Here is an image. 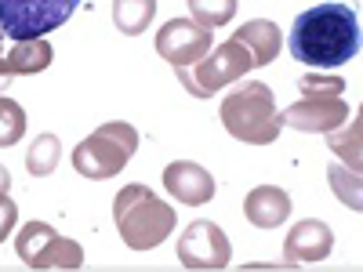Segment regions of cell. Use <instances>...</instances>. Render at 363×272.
Returning <instances> with one entry per match:
<instances>
[{
  "label": "cell",
  "instance_id": "1",
  "mask_svg": "<svg viewBox=\"0 0 363 272\" xmlns=\"http://www.w3.org/2000/svg\"><path fill=\"white\" fill-rule=\"evenodd\" d=\"M291 55L306 66L335 69L359 55V18L349 4H316L291 26Z\"/></svg>",
  "mask_w": 363,
  "mask_h": 272
},
{
  "label": "cell",
  "instance_id": "2",
  "mask_svg": "<svg viewBox=\"0 0 363 272\" xmlns=\"http://www.w3.org/2000/svg\"><path fill=\"white\" fill-rule=\"evenodd\" d=\"M113 222L131 251H153L174 232V207L164 203L153 189L131 181L113 200Z\"/></svg>",
  "mask_w": 363,
  "mask_h": 272
},
{
  "label": "cell",
  "instance_id": "3",
  "mask_svg": "<svg viewBox=\"0 0 363 272\" xmlns=\"http://www.w3.org/2000/svg\"><path fill=\"white\" fill-rule=\"evenodd\" d=\"M222 128L236 138V142H247V145H269L277 142L280 135V113H277V98H272V87L247 80L233 87V95H225L222 102Z\"/></svg>",
  "mask_w": 363,
  "mask_h": 272
},
{
  "label": "cell",
  "instance_id": "4",
  "mask_svg": "<svg viewBox=\"0 0 363 272\" xmlns=\"http://www.w3.org/2000/svg\"><path fill=\"white\" fill-rule=\"evenodd\" d=\"M135 149H138V131L131 124H124V120H113V124H102L99 131H91L73 149V167H77V174H84L91 181H106L128 167Z\"/></svg>",
  "mask_w": 363,
  "mask_h": 272
},
{
  "label": "cell",
  "instance_id": "5",
  "mask_svg": "<svg viewBox=\"0 0 363 272\" xmlns=\"http://www.w3.org/2000/svg\"><path fill=\"white\" fill-rule=\"evenodd\" d=\"M247 69H255V58H251V51L244 44L233 37L222 47L207 51L200 62H196V69L193 66H182L178 76H182V87H189V95L207 98V95H215L218 87H229L233 80H240Z\"/></svg>",
  "mask_w": 363,
  "mask_h": 272
},
{
  "label": "cell",
  "instance_id": "6",
  "mask_svg": "<svg viewBox=\"0 0 363 272\" xmlns=\"http://www.w3.org/2000/svg\"><path fill=\"white\" fill-rule=\"evenodd\" d=\"M77 8L80 0H0V29L15 44L37 40L51 29L66 26Z\"/></svg>",
  "mask_w": 363,
  "mask_h": 272
},
{
  "label": "cell",
  "instance_id": "7",
  "mask_svg": "<svg viewBox=\"0 0 363 272\" xmlns=\"http://www.w3.org/2000/svg\"><path fill=\"white\" fill-rule=\"evenodd\" d=\"M15 254L26 268H80L84 247L77 239L58 236L48 222H26L15 236Z\"/></svg>",
  "mask_w": 363,
  "mask_h": 272
},
{
  "label": "cell",
  "instance_id": "8",
  "mask_svg": "<svg viewBox=\"0 0 363 272\" xmlns=\"http://www.w3.org/2000/svg\"><path fill=\"white\" fill-rule=\"evenodd\" d=\"M178 261L196 272H215L233 261V244L215 222H193L178 236Z\"/></svg>",
  "mask_w": 363,
  "mask_h": 272
},
{
  "label": "cell",
  "instance_id": "9",
  "mask_svg": "<svg viewBox=\"0 0 363 272\" xmlns=\"http://www.w3.org/2000/svg\"><path fill=\"white\" fill-rule=\"evenodd\" d=\"M211 44H215V33H211L207 26L193 22V18H171L157 33V55L164 58V62H171L174 69L196 66L211 51Z\"/></svg>",
  "mask_w": 363,
  "mask_h": 272
},
{
  "label": "cell",
  "instance_id": "10",
  "mask_svg": "<svg viewBox=\"0 0 363 272\" xmlns=\"http://www.w3.org/2000/svg\"><path fill=\"white\" fill-rule=\"evenodd\" d=\"M345 120H349V106L342 95L338 98H298L294 106H287L280 113V124H291L309 135H330Z\"/></svg>",
  "mask_w": 363,
  "mask_h": 272
},
{
  "label": "cell",
  "instance_id": "11",
  "mask_svg": "<svg viewBox=\"0 0 363 272\" xmlns=\"http://www.w3.org/2000/svg\"><path fill=\"white\" fill-rule=\"evenodd\" d=\"M164 186L178 203L200 207V203H211V196H215V174L193 160H174L164 167Z\"/></svg>",
  "mask_w": 363,
  "mask_h": 272
},
{
  "label": "cell",
  "instance_id": "12",
  "mask_svg": "<svg viewBox=\"0 0 363 272\" xmlns=\"http://www.w3.org/2000/svg\"><path fill=\"white\" fill-rule=\"evenodd\" d=\"M330 251H335V232H330L323 222L316 218H306L298 222L287 239H284V258L291 265H313V261H323Z\"/></svg>",
  "mask_w": 363,
  "mask_h": 272
},
{
  "label": "cell",
  "instance_id": "13",
  "mask_svg": "<svg viewBox=\"0 0 363 272\" xmlns=\"http://www.w3.org/2000/svg\"><path fill=\"white\" fill-rule=\"evenodd\" d=\"M291 196L280 189V186H258L247 193L244 200V215L251 225L258 229H280L287 218H291Z\"/></svg>",
  "mask_w": 363,
  "mask_h": 272
},
{
  "label": "cell",
  "instance_id": "14",
  "mask_svg": "<svg viewBox=\"0 0 363 272\" xmlns=\"http://www.w3.org/2000/svg\"><path fill=\"white\" fill-rule=\"evenodd\" d=\"M233 37L251 51L255 66H269L272 58L280 55V47H284V37H280L277 22H269V18H255V22H247V26H240Z\"/></svg>",
  "mask_w": 363,
  "mask_h": 272
},
{
  "label": "cell",
  "instance_id": "15",
  "mask_svg": "<svg viewBox=\"0 0 363 272\" xmlns=\"http://www.w3.org/2000/svg\"><path fill=\"white\" fill-rule=\"evenodd\" d=\"M51 58H55L51 44H48L44 37H37V40H18V44L11 47V55H8V66H11L15 76H18V73L33 76V73H44V69L51 66Z\"/></svg>",
  "mask_w": 363,
  "mask_h": 272
},
{
  "label": "cell",
  "instance_id": "16",
  "mask_svg": "<svg viewBox=\"0 0 363 272\" xmlns=\"http://www.w3.org/2000/svg\"><path fill=\"white\" fill-rule=\"evenodd\" d=\"M153 15H157V0H113V22L128 37L145 33Z\"/></svg>",
  "mask_w": 363,
  "mask_h": 272
},
{
  "label": "cell",
  "instance_id": "17",
  "mask_svg": "<svg viewBox=\"0 0 363 272\" xmlns=\"http://www.w3.org/2000/svg\"><path fill=\"white\" fill-rule=\"evenodd\" d=\"M58 157H62V142L55 135H37V142L29 145V153H26V171L33 178H48V174H55Z\"/></svg>",
  "mask_w": 363,
  "mask_h": 272
},
{
  "label": "cell",
  "instance_id": "18",
  "mask_svg": "<svg viewBox=\"0 0 363 272\" xmlns=\"http://www.w3.org/2000/svg\"><path fill=\"white\" fill-rule=\"evenodd\" d=\"M26 135V113L18 102H11L8 95H0V149L18 145Z\"/></svg>",
  "mask_w": 363,
  "mask_h": 272
},
{
  "label": "cell",
  "instance_id": "19",
  "mask_svg": "<svg viewBox=\"0 0 363 272\" xmlns=\"http://www.w3.org/2000/svg\"><path fill=\"white\" fill-rule=\"evenodd\" d=\"M189 11H193V22H200L207 29H218V26L233 22L236 0H189Z\"/></svg>",
  "mask_w": 363,
  "mask_h": 272
},
{
  "label": "cell",
  "instance_id": "20",
  "mask_svg": "<svg viewBox=\"0 0 363 272\" xmlns=\"http://www.w3.org/2000/svg\"><path fill=\"white\" fill-rule=\"evenodd\" d=\"M301 98H338L345 95V80L342 76H323V73H306L298 80Z\"/></svg>",
  "mask_w": 363,
  "mask_h": 272
},
{
  "label": "cell",
  "instance_id": "21",
  "mask_svg": "<svg viewBox=\"0 0 363 272\" xmlns=\"http://www.w3.org/2000/svg\"><path fill=\"white\" fill-rule=\"evenodd\" d=\"M356 135H359V120H352V138L349 135H330V149L338 157H345L352 164V171H359V145H356Z\"/></svg>",
  "mask_w": 363,
  "mask_h": 272
},
{
  "label": "cell",
  "instance_id": "22",
  "mask_svg": "<svg viewBox=\"0 0 363 272\" xmlns=\"http://www.w3.org/2000/svg\"><path fill=\"white\" fill-rule=\"evenodd\" d=\"M15 222H18V207L8 200V193H0V244H4V239L11 236Z\"/></svg>",
  "mask_w": 363,
  "mask_h": 272
},
{
  "label": "cell",
  "instance_id": "23",
  "mask_svg": "<svg viewBox=\"0 0 363 272\" xmlns=\"http://www.w3.org/2000/svg\"><path fill=\"white\" fill-rule=\"evenodd\" d=\"M11 80H15V73H11V66H8V58H0V95L11 87Z\"/></svg>",
  "mask_w": 363,
  "mask_h": 272
},
{
  "label": "cell",
  "instance_id": "24",
  "mask_svg": "<svg viewBox=\"0 0 363 272\" xmlns=\"http://www.w3.org/2000/svg\"><path fill=\"white\" fill-rule=\"evenodd\" d=\"M11 189V174H8V167H0V193H8Z\"/></svg>",
  "mask_w": 363,
  "mask_h": 272
},
{
  "label": "cell",
  "instance_id": "25",
  "mask_svg": "<svg viewBox=\"0 0 363 272\" xmlns=\"http://www.w3.org/2000/svg\"><path fill=\"white\" fill-rule=\"evenodd\" d=\"M0 44H4V29H0Z\"/></svg>",
  "mask_w": 363,
  "mask_h": 272
}]
</instances>
